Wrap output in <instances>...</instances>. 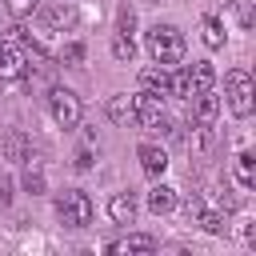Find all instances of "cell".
<instances>
[{
	"label": "cell",
	"instance_id": "cell-1",
	"mask_svg": "<svg viewBox=\"0 0 256 256\" xmlns=\"http://www.w3.org/2000/svg\"><path fill=\"white\" fill-rule=\"evenodd\" d=\"M144 48H148L152 64H164V68H172V64H184V52H188V44H184V32H180L176 24H156V28H148V36H144Z\"/></svg>",
	"mask_w": 256,
	"mask_h": 256
},
{
	"label": "cell",
	"instance_id": "cell-2",
	"mask_svg": "<svg viewBox=\"0 0 256 256\" xmlns=\"http://www.w3.org/2000/svg\"><path fill=\"white\" fill-rule=\"evenodd\" d=\"M132 104H136V124H140L144 132H172V136H180V132L172 128L168 112H164V96H160V92L140 88V92L132 96Z\"/></svg>",
	"mask_w": 256,
	"mask_h": 256
},
{
	"label": "cell",
	"instance_id": "cell-3",
	"mask_svg": "<svg viewBox=\"0 0 256 256\" xmlns=\"http://www.w3.org/2000/svg\"><path fill=\"white\" fill-rule=\"evenodd\" d=\"M224 96H228V108H232V116H252V108H256V88H252V76L244 72V68H232L228 76H224Z\"/></svg>",
	"mask_w": 256,
	"mask_h": 256
},
{
	"label": "cell",
	"instance_id": "cell-4",
	"mask_svg": "<svg viewBox=\"0 0 256 256\" xmlns=\"http://www.w3.org/2000/svg\"><path fill=\"white\" fill-rule=\"evenodd\" d=\"M56 216H60L64 228H88V224H92V200H88V192L64 188V192L56 196Z\"/></svg>",
	"mask_w": 256,
	"mask_h": 256
},
{
	"label": "cell",
	"instance_id": "cell-5",
	"mask_svg": "<svg viewBox=\"0 0 256 256\" xmlns=\"http://www.w3.org/2000/svg\"><path fill=\"white\" fill-rule=\"evenodd\" d=\"M48 116L56 120V128H76L80 124V96L72 88H52L48 92Z\"/></svg>",
	"mask_w": 256,
	"mask_h": 256
},
{
	"label": "cell",
	"instance_id": "cell-6",
	"mask_svg": "<svg viewBox=\"0 0 256 256\" xmlns=\"http://www.w3.org/2000/svg\"><path fill=\"white\" fill-rule=\"evenodd\" d=\"M28 76V56H24V48H16V44H0V80H24Z\"/></svg>",
	"mask_w": 256,
	"mask_h": 256
},
{
	"label": "cell",
	"instance_id": "cell-7",
	"mask_svg": "<svg viewBox=\"0 0 256 256\" xmlns=\"http://www.w3.org/2000/svg\"><path fill=\"white\" fill-rule=\"evenodd\" d=\"M136 160H140L144 176H152V180H160L164 168H168V152H164L160 144H140V148H136Z\"/></svg>",
	"mask_w": 256,
	"mask_h": 256
},
{
	"label": "cell",
	"instance_id": "cell-8",
	"mask_svg": "<svg viewBox=\"0 0 256 256\" xmlns=\"http://www.w3.org/2000/svg\"><path fill=\"white\" fill-rule=\"evenodd\" d=\"M104 112H108V120H112V124H120V128L136 124V104H132V96H128V92H116V96H108Z\"/></svg>",
	"mask_w": 256,
	"mask_h": 256
},
{
	"label": "cell",
	"instance_id": "cell-9",
	"mask_svg": "<svg viewBox=\"0 0 256 256\" xmlns=\"http://www.w3.org/2000/svg\"><path fill=\"white\" fill-rule=\"evenodd\" d=\"M216 116H220V96H216L212 88L196 92V96H192V124H212Z\"/></svg>",
	"mask_w": 256,
	"mask_h": 256
},
{
	"label": "cell",
	"instance_id": "cell-10",
	"mask_svg": "<svg viewBox=\"0 0 256 256\" xmlns=\"http://www.w3.org/2000/svg\"><path fill=\"white\" fill-rule=\"evenodd\" d=\"M108 216H112V224H132L136 220V196L124 188V192H112V200H108Z\"/></svg>",
	"mask_w": 256,
	"mask_h": 256
},
{
	"label": "cell",
	"instance_id": "cell-11",
	"mask_svg": "<svg viewBox=\"0 0 256 256\" xmlns=\"http://www.w3.org/2000/svg\"><path fill=\"white\" fill-rule=\"evenodd\" d=\"M184 72H188V84H192V96H196V92H204V88H212V84H216V68H212V64H208V60H192V64H188V68H184Z\"/></svg>",
	"mask_w": 256,
	"mask_h": 256
},
{
	"label": "cell",
	"instance_id": "cell-12",
	"mask_svg": "<svg viewBox=\"0 0 256 256\" xmlns=\"http://www.w3.org/2000/svg\"><path fill=\"white\" fill-rule=\"evenodd\" d=\"M184 148L192 152V160H204L212 152V124H196L192 136H184Z\"/></svg>",
	"mask_w": 256,
	"mask_h": 256
},
{
	"label": "cell",
	"instance_id": "cell-13",
	"mask_svg": "<svg viewBox=\"0 0 256 256\" xmlns=\"http://www.w3.org/2000/svg\"><path fill=\"white\" fill-rule=\"evenodd\" d=\"M176 188L172 184H156L152 192H148V212H156V216H164V212H172L176 208Z\"/></svg>",
	"mask_w": 256,
	"mask_h": 256
},
{
	"label": "cell",
	"instance_id": "cell-14",
	"mask_svg": "<svg viewBox=\"0 0 256 256\" xmlns=\"http://www.w3.org/2000/svg\"><path fill=\"white\" fill-rule=\"evenodd\" d=\"M108 252H156V236L132 232V236H124V240H112Z\"/></svg>",
	"mask_w": 256,
	"mask_h": 256
},
{
	"label": "cell",
	"instance_id": "cell-15",
	"mask_svg": "<svg viewBox=\"0 0 256 256\" xmlns=\"http://www.w3.org/2000/svg\"><path fill=\"white\" fill-rule=\"evenodd\" d=\"M44 24H48V28H60V32H64V28H72V24H76V8L60 0V4L44 8Z\"/></svg>",
	"mask_w": 256,
	"mask_h": 256
},
{
	"label": "cell",
	"instance_id": "cell-16",
	"mask_svg": "<svg viewBox=\"0 0 256 256\" xmlns=\"http://www.w3.org/2000/svg\"><path fill=\"white\" fill-rule=\"evenodd\" d=\"M140 84L148 88V92H160V96H168V88H172V72L160 64V68H144L140 72Z\"/></svg>",
	"mask_w": 256,
	"mask_h": 256
},
{
	"label": "cell",
	"instance_id": "cell-17",
	"mask_svg": "<svg viewBox=\"0 0 256 256\" xmlns=\"http://www.w3.org/2000/svg\"><path fill=\"white\" fill-rule=\"evenodd\" d=\"M28 152H32V148H28V136H24L20 128H12V132L4 136V156H8L12 164H24V160H28Z\"/></svg>",
	"mask_w": 256,
	"mask_h": 256
},
{
	"label": "cell",
	"instance_id": "cell-18",
	"mask_svg": "<svg viewBox=\"0 0 256 256\" xmlns=\"http://www.w3.org/2000/svg\"><path fill=\"white\" fill-rule=\"evenodd\" d=\"M232 176H236V184H240L244 192L256 184V160H252V152H240V156H236V164H232Z\"/></svg>",
	"mask_w": 256,
	"mask_h": 256
},
{
	"label": "cell",
	"instance_id": "cell-19",
	"mask_svg": "<svg viewBox=\"0 0 256 256\" xmlns=\"http://www.w3.org/2000/svg\"><path fill=\"white\" fill-rule=\"evenodd\" d=\"M200 40H204L208 48H224V24H220L216 16H204V20H200Z\"/></svg>",
	"mask_w": 256,
	"mask_h": 256
},
{
	"label": "cell",
	"instance_id": "cell-20",
	"mask_svg": "<svg viewBox=\"0 0 256 256\" xmlns=\"http://www.w3.org/2000/svg\"><path fill=\"white\" fill-rule=\"evenodd\" d=\"M132 56H136V44H132V36H112V60H120V64H132Z\"/></svg>",
	"mask_w": 256,
	"mask_h": 256
},
{
	"label": "cell",
	"instance_id": "cell-21",
	"mask_svg": "<svg viewBox=\"0 0 256 256\" xmlns=\"http://www.w3.org/2000/svg\"><path fill=\"white\" fill-rule=\"evenodd\" d=\"M192 224H200V228H204V232H212V236H220V232L228 228V224H224V216H220V212H208V208H200Z\"/></svg>",
	"mask_w": 256,
	"mask_h": 256
},
{
	"label": "cell",
	"instance_id": "cell-22",
	"mask_svg": "<svg viewBox=\"0 0 256 256\" xmlns=\"http://www.w3.org/2000/svg\"><path fill=\"white\" fill-rule=\"evenodd\" d=\"M132 28H136V12H132L128 4H120V12H116V32H120V36H132Z\"/></svg>",
	"mask_w": 256,
	"mask_h": 256
},
{
	"label": "cell",
	"instance_id": "cell-23",
	"mask_svg": "<svg viewBox=\"0 0 256 256\" xmlns=\"http://www.w3.org/2000/svg\"><path fill=\"white\" fill-rule=\"evenodd\" d=\"M40 8V0H8V12L12 16H32Z\"/></svg>",
	"mask_w": 256,
	"mask_h": 256
},
{
	"label": "cell",
	"instance_id": "cell-24",
	"mask_svg": "<svg viewBox=\"0 0 256 256\" xmlns=\"http://www.w3.org/2000/svg\"><path fill=\"white\" fill-rule=\"evenodd\" d=\"M60 60H64V64H80V60H84V44H80V40H76V44H64Z\"/></svg>",
	"mask_w": 256,
	"mask_h": 256
},
{
	"label": "cell",
	"instance_id": "cell-25",
	"mask_svg": "<svg viewBox=\"0 0 256 256\" xmlns=\"http://www.w3.org/2000/svg\"><path fill=\"white\" fill-rule=\"evenodd\" d=\"M232 4H236V16H240V24L248 28V24H252V0H232Z\"/></svg>",
	"mask_w": 256,
	"mask_h": 256
},
{
	"label": "cell",
	"instance_id": "cell-26",
	"mask_svg": "<svg viewBox=\"0 0 256 256\" xmlns=\"http://www.w3.org/2000/svg\"><path fill=\"white\" fill-rule=\"evenodd\" d=\"M0 204H12V180L0 176Z\"/></svg>",
	"mask_w": 256,
	"mask_h": 256
},
{
	"label": "cell",
	"instance_id": "cell-27",
	"mask_svg": "<svg viewBox=\"0 0 256 256\" xmlns=\"http://www.w3.org/2000/svg\"><path fill=\"white\" fill-rule=\"evenodd\" d=\"M76 168H92V152H88V148L76 152Z\"/></svg>",
	"mask_w": 256,
	"mask_h": 256
},
{
	"label": "cell",
	"instance_id": "cell-28",
	"mask_svg": "<svg viewBox=\"0 0 256 256\" xmlns=\"http://www.w3.org/2000/svg\"><path fill=\"white\" fill-rule=\"evenodd\" d=\"M0 44H4V40H0Z\"/></svg>",
	"mask_w": 256,
	"mask_h": 256
}]
</instances>
